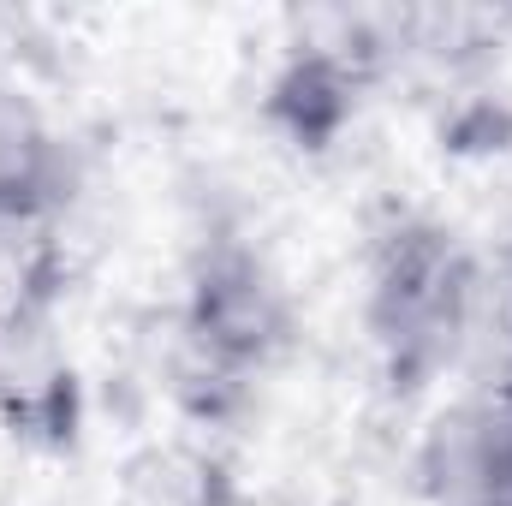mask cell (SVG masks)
<instances>
[{"label": "cell", "instance_id": "cell-1", "mask_svg": "<svg viewBox=\"0 0 512 506\" xmlns=\"http://www.w3.org/2000/svg\"><path fill=\"white\" fill-rule=\"evenodd\" d=\"M489 256L441 221H393L370 256V340L399 393L441 376H471Z\"/></svg>", "mask_w": 512, "mask_h": 506}, {"label": "cell", "instance_id": "cell-2", "mask_svg": "<svg viewBox=\"0 0 512 506\" xmlns=\"http://www.w3.org/2000/svg\"><path fill=\"white\" fill-rule=\"evenodd\" d=\"M429 506H512V387H465L417 447Z\"/></svg>", "mask_w": 512, "mask_h": 506}, {"label": "cell", "instance_id": "cell-3", "mask_svg": "<svg viewBox=\"0 0 512 506\" xmlns=\"http://www.w3.org/2000/svg\"><path fill=\"white\" fill-rule=\"evenodd\" d=\"M66 191V143L42 102L0 78V233L42 221Z\"/></svg>", "mask_w": 512, "mask_h": 506}, {"label": "cell", "instance_id": "cell-4", "mask_svg": "<svg viewBox=\"0 0 512 506\" xmlns=\"http://www.w3.org/2000/svg\"><path fill=\"white\" fill-rule=\"evenodd\" d=\"M137 506H245V495L209 453L167 447L137 465Z\"/></svg>", "mask_w": 512, "mask_h": 506}, {"label": "cell", "instance_id": "cell-5", "mask_svg": "<svg viewBox=\"0 0 512 506\" xmlns=\"http://www.w3.org/2000/svg\"><path fill=\"white\" fill-rule=\"evenodd\" d=\"M507 262H512V251H507Z\"/></svg>", "mask_w": 512, "mask_h": 506}]
</instances>
